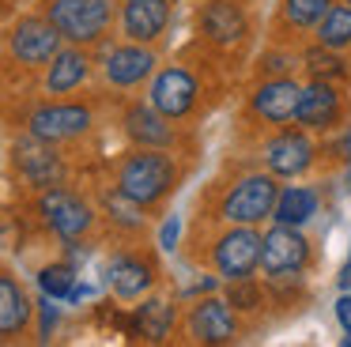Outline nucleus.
<instances>
[{
  "mask_svg": "<svg viewBox=\"0 0 351 347\" xmlns=\"http://www.w3.org/2000/svg\"><path fill=\"white\" fill-rule=\"evenodd\" d=\"M170 185H174V163H170L167 155H159V151H140V155H132L129 163L121 166V174H117V189L129 193L132 200H140V204L159 200Z\"/></svg>",
  "mask_w": 351,
  "mask_h": 347,
  "instance_id": "f257e3e1",
  "label": "nucleus"
},
{
  "mask_svg": "<svg viewBox=\"0 0 351 347\" xmlns=\"http://www.w3.org/2000/svg\"><path fill=\"white\" fill-rule=\"evenodd\" d=\"M110 0H49V23L72 42H95L110 27Z\"/></svg>",
  "mask_w": 351,
  "mask_h": 347,
  "instance_id": "f03ea898",
  "label": "nucleus"
},
{
  "mask_svg": "<svg viewBox=\"0 0 351 347\" xmlns=\"http://www.w3.org/2000/svg\"><path fill=\"white\" fill-rule=\"evenodd\" d=\"M276 200H280V189L268 174H257V178H245L234 193L223 200V215L230 223H242V226H253L261 223L265 215L276 211Z\"/></svg>",
  "mask_w": 351,
  "mask_h": 347,
  "instance_id": "7ed1b4c3",
  "label": "nucleus"
},
{
  "mask_svg": "<svg viewBox=\"0 0 351 347\" xmlns=\"http://www.w3.org/2000/svg\"><path fill=\"white\" fill-rule=\"evenodd\" d=\"M261 246H265V238H257L242 223H238V230L223 234L219 246H215V268H219V276H227L230 283L250 279L253 268L261 264Z\"/></svg>",
  "mask_w": 351,
  "mask_h": 347,
  "instance_id": "20e7f679",
  "label": "nucleus"
},
{
  "mask_svg": "<svg viewBox=\"0 0 351 347\" xmlns=\"http://www.w3.org/2000/svg\"><path fill=\"white\" fill-rule=\"evenodd\" d=\"M306 261V238L295 226L280 223L265 234V246H261V272L268 279L272 276H295Z\"/></svg>",
  "mask_w": 351,
  "mask_h": 347,
  "instance_id": "39448f33",
  "label": "nucleus"
},
{
  "mask_svg": "<svg viewBox=\"0 0 351 347\" xmlns=\"http://www.w3.org/2000/svg\"><path fill=\"white\" fill-rule=\"evenodd\" d=\"M61 30L49 19H19L12 30V53L23 64H46L61 53Z\"/></svg>",
  "mask_w": 351,
  "mask_h": 347,
  "instance_id": "423d86ee",
  "label": "nucleus"
},
{
  "mask_svg": "<svg viewBox=\"0 0 351 347\" xmlns=\"http://www.w3.org/2000/svg\"><path fill=\"white\" fill-rule=\"evenodd\" d=\"M197 102V83H193L189 72L182 68H167V72L155 75L152 83V106L167 117H185Z\"/></svg>",
  "mask_w": 351,
  "mask_h": 347,
  "instance_id": "0eeeda50",
  "label": "nucleus"
},
{
  "mask_svg": "<svg viewBox=\"0 0 351 347\" xmlns=\"http://www.w3.org/2000/svg\"><path fill=\"white\" fill-rule=\"evenodd\" d=\"M42 215L61 238H80L91 226V208L84 200H76L72 193H64V189H49L42 196Z\"/></svg>",
  "mask_w": 351,
  "mask_h": 347,
  "instance_id": "6e6552de",
  "label": "nucleus"
},
{
  "mask_svg": "<svg viewBox=\"0 0 351 347\" xmlns=\"http://www.w3.org/2000/svg\"><path fill=\"white\" fill-rule=\"evenodd\" d=\"M91 113L84 106H42V110L31 113V132L42 136V140H69V136L84 132Z\"/></svg>",
  "mask_w": 351,
  "mask_h": 347,
  "instance_id": "1a4fd4ad",
  "label": "nucleus"
},
{
  "mask_svg": "<svg viewBox=\"0 0 351 347\" xmlns=\"http://www.w3.org/2000/svg\"><path fill=\"white\" fill-rule=\"evenodd\" d=\"M265 163L280 178H295V174H302L313 163V143L302 132H283L265 147Z\"/></svg>",
  "mask_w": 351,
  "mask_h": 347,
  "instance_id": "9d476101",
  "label": "nucleus"
},
{
  "mask_svg": "<svg viewBox=\"0 0 351 347\" xmlns=\"http://www.w3.org/2000/svg\"><path fill=\"white\" fill-rule=\"evenodd\" d=\"M16 163L27 174V181H34V185H57V178H61V163H57L49 140H42L34 132H31V140L16 143Z\"/></svg>",
  "mask_w": 351,
  "mask_h": 347,
  "instance_id": "9b49d317",
  "label": "nucleus"
},
{
  "mask_svg": "<svg viewBox=\"0 0 351 347\" xmlns=\"http://www.w3.org/2000/svg\"><path fill=\"white\" fill-rule=\"evenodd\" d=\"M189 328H193V336H197L200 344H230L234 332H238V324H234V313L227 309V302L208 298V302H200V306L193 309Z\"/></svg>",
  "mask_w": 351,
  "mask_h": 347,
  "instance_id": "f8f14e48",
  "label": "nucleus"
},
{
  "mask_svg": "<svg viewBox=\"0 0 351 347\" xmlns=\"http://www.w3.org/2000/svg\"><path fill=\"white\" fill-rule=\"evenodd\" d=\"M298 102H302V91L295 87V80H272L253 95V110L265 121H276V125L298 117Z\"/></svg>",
  "mask_w": 351,
  "mask_h": 347,
  "instance_id": "ddd939ff",
  "label": "nucleus"
},
{
  "mask_svg": "<svg viewBox=\"0 0 351 347\" xmlns=\"http://www.w3.org/2000/svg\"><path fill=\"white\" fill-rule=\"evenodd\" d=\"M167 19H170L167 0H129L125 4V34L132 42H152V38H159Z\"/></svg>",
  "mask_w": 351,
  "mask_h": 347,
  "instance_id": "4468645a",
  "label": "nucleus"
},
{
  "mask_svg": "<svg viewBox=\"0 0 351 347\" xmlns=\"http://www.w3.org/2000/svg\"><path fill=\"white\" fill-rule=\"evenodd\" d=\"M155 57L147 49H140V45H125V49H114L106 57V75L110 83H117V87H132V83H140L147 72H152Z\"/></svg>",
  "mask_w": 351,
  "mask_h": 347,
  "instance_id": "2eb2a0df",
  "label": "nucleus"
},
{
  "mask_svg": "<svg viewBox=\"0 0 351 347\" xmlns=\"http://www.w3.org/2000/svg\"><path fill=\"white\" fill-rule=\"evenodd\" d=\"M340 113V102H336L332 87L328 83H313V87L302 91V102H298V121L306 128H328Z\"/></svg>",
  "mask_w": 351,
  "mask_h": 347,
  "instance_id": "dca6fc26",
  "label": "nucleus"
},
{
  "mask_svg": "<svg viewBox=\"0 0 351 347\" xmlns=\"http://www.w3.org/2000/svg\"><path fill=\"white\" fill-rule=\"evenodd\" d=\"M167 113H159L152 106H132L129 110V117H125V128H129V136L132 140H140V143H152V147H162V143H170V125H167Z\"/></svg>",
  "mask_w": 351,
  "mask_h": 347,
  "instance_id": "f3484780",
  "label": "nucleus"
},
{
  "mask_svg": "<svg viewBox=\"0 0 351 347\" xmlns=\"http://www.w3.org/2000/svg\"><path fill=\"white\" fill-rule=\"evenodd\" d=\"M110 287H114L117 298L132 302L152 287V268L140 264V261H129V256H117V261L110 264Z\"/></svg>",
  "mask_w": 351,
  "mask_h": 347,
  "instance_id": "a211bd4d",
  "label": "nucleus"
},
{
  "mask_svg": "<svg viewBox=\"0 0 351 347\" xmlns=\"http://www.w3.org/2000/svg\"><path fill=\"white\" fill-rule=\"evenodd\" d=\"M204 34L212 38V42H219V45L238 42V38L245 34L242 12H238V8H230V4H223V0L208 4V8H204Z\"/></svg>",
  "mask_w": 351,
  "mask_h": 347,
  "instance_id": "6ab92c4d",
  "label": "nucleus"
},
{
  "mask_svg": "<svg viewBox=\"0 0 351 347\" xmlns=\"http://www.w3.org/2000/svg\"><path fill=\"white\" fill-rule=\"evenodd\" d=\"M87 75V57L80 49H61L53 57V64H49V75H46V87L53 91V95H64V91L80 87Z\"/></svg>",
  "mask_w": 351,
  "mask_h": 347,
  "instance_id": "aec40b11",
  "label": "nucleus"
},
{
  "mask_svg": "<svg viewBox=\"0 0 351 347\" xmlns=\"http://www.w3.org/2000/svg\"><path fill=\"white\" fill-rule=\"evenodd\" d=\"M27 317H31V302H27L23 287L4 276L0 279V332H4V336L19 332L27 324Z\"/></svg>",
  "mask_w": 351,
  "mask_h": 347,
  "instance_id": "412c9836",
  "label": "nucleus"
},
{
  "mask_svg": "<svg viewBox=\"0 0 351 347\" xmlns=\"http://www.w3.org/2000/svg\"><path fill=\"white\" fill-rule=\"evenodd\" d=\"M313 211H317V196H313L310 189H302V185H291V189L280 193L272 219L276 223H287V226H298V223H306Z\"/></svg>",
  "mask_w": 351,
  "mask_h": 347,
  "instance_id": "4be33fe9",
  "label": "nucleus"
},
{
  "mask_svg": "<svg viewBox=\"0 0 351 347\" xmlns=\"http://www.w3.org/2000/svg\"><path fill=\"white\" fill-rule=\"evenodd\" d=\"M321 45L325 49H340V45L351 42V4L328 8V15L321 19Z\"/></svg>",
  "mask_w": 351,
  "mask_h": 347,
  "instance_id": "5701e85b",
  "label": "nucleus"
},
{
  "mask_svg": "<svg viewBox=\"0 0 351 347\" xmlns=\"http://www.w3.org/2000/svg\"><path fill=\"white\" fill-rule=\"evenodd\" d=\"M170 321H174V309L167 306V302H147V306H140V317H136V324H140V332H144L147 339H162L170 332Z\"/></svg>",
  "mask_w": 351,
  "mask_h": 347,
  "instance_id": "b1692460",
  "label": "nucleus"
},
{
  "mask_svg": "<svg viewBox=\"0 0 351 347\" xmlns=\"http://www.w3.org/2000/svg\"><path fill=\"white\" fill-rule=\"evenodd\" d=\"M106 211L114 215V223L129 226V230H136V226H144V211H140V200H132L129 193H121V189H114V193H106Z\"/></svg>",
  "mask_w": 351,
  "mask_h": 347,
  "instance_id": "393cba45",
  "label": "nucleus"
},
{
  "mask_svg": "<svg viewBox=\"0 0 351 347\" xmlns=\"http://www.w3.org/2000/svg\"><path fill=\"white\" fill-rule=\"evenodd\" d=\"M38 287L49 298H69V294L76 291V272H72L69 264H49V268H42Z\"/></svg>",
  "mask_w": 351,
  "mask_h": 347,
  "instance_id": "a878e982",
  "label": "nucleus"
},
{
  "mask_svg": "<svg viewBox=\"0 0 351 347\" xmlns=\"http://www.w3.org/2000/svg\"><path fill=\"white\" fill-rule=\"evenodd\" d=\"M328 0H283V12H287V19L295 23V27H313V23H321L328 15Z\"/></svg>",
  "mask_w": 351,
  "mask_h": 347,
  "instance_id": "bb28decb",
  "label": "nucleus"
},
{
  "mask_svg": "<svg viewBox=\"0 0 351 347\" xmlns=\"http://www.w3.org/2000/svg\"><path fill=\"white\" fill-rule=\"evenodd\" d=\"M306 68H310L313 75H343V60H336L332 53H325V49H313L310 57H306Z\"/></svg>",
  "mask_w": 351,
  "mask_h": 347,
  "instance_id": "cd10ccee",
  "label": "nucleus"
},
{
  "mask_svg": "<svg viewBox=\"0 0 351 347\" xmlns=\"http://www.w3.org/2000/svg\"><path fill=\"white\" fill-rule=\"evenodd\" d=\"M238 283H242V287H234V291H230V306L253 309V306H257V291H253V287H245V279H238Z\"/></svg>",
  "mask_w": 351,
  "mask_h": 347,
  "instance_id": "c85d7f7f",
  "label": "nucleus"
},
{
  "mask_svg": "<svg viewBox=\"0 0 351 347\" xmlns=\"http://www.w3.org/2000/svg\"><path fill=\"white\" fill-rule=\"evenodd\" d=\"M336 321H340L343 336H348V344H351V291H343V298L336 302Z\"/></svg>",
  "mask_w": 351,
  "mask_h": 347,
  "instance_id": "c756f323",
  "label": "nucleus"
},
{
  "mask_svg": "<svg viewBox=\"0 0 351 347\" xmlns=\"http://www.w3.org/2000/svg\"><path fill=\"white\" fill-rule=\"evenodd\" d=\"M178 230H182V223H178V215H170L167 223H162V230H159V246L162 249H174L178 246Z\"/></svg>",
  "mask_w": 351,
  "mask_h": 347,
  "instance_id": "7c9ffc66",
  "label": "nucleus"
},
{
  "mask_svg": "<svg viewBox=\"0 0 351 347\" xmlns=\"http://www.w3.org/2000/svg\"><path fill=\"white\" fill-rule=\"evenodd\" d=\"M53 321H57V309L49 306V294H46V302H42V339H49V332H53Z\"/></svg>",
  "mask_w": 351,
  "mask_h": 347,
  "instance_id": "2f4dec72",
  "label": "nucleus"
},
{
  "mask_svg": "<svg viewBox=\"0 0 351 347\" xmlns=\"http://www.w3.org/2000/svg\"><path fill=\"white\" fill-rule=\"evenodd\" d=\"M340 287L351 291V256H348V264H343V272H340Z\"/></svg>",
  "mask_w": 351,
  "mask_h": 347,
  "instance_id": "473e14b6",
  "label": "nucleus"
},
{
  "mask_svg": "<svg viewBox=\"0 0 351 347\" xmlns=\"http://www.w3.org/2000/svg\"><path fill=\"white\" fill-rule=\"evenodd\" d=\"M348 4H351V0H348Z\"/></svg>",
  "mask_w": 351,
  "mask_h": 347,
  "instance_id": "72a5a7b5",
  "label": "nucleus"
}]
</instances>
